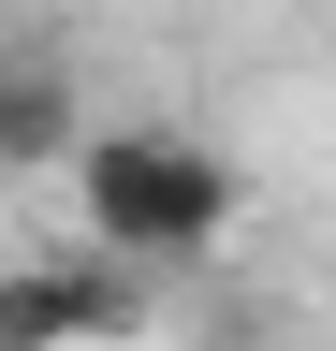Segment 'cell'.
Wrapping results in <instances>:
<instances>
[{"instance_id": "2", "label": "cell", "mask_w": 336, "mask_h": 351, "mask_svg": "<svg viewBox=\"0 0 336 351\" xmlns=\"http://www.w3.org/2000/svg\"><path fill=\"white\" fill-rule=\"evenodd\" d=\"M88 337H146V263L117 249L0 263V351H88Z\"/></svg>"}, {"instance_id": "1", "label": "cell", "mask_w": 336, "mask_h": 351, "mask_svg": "<svg viewBox=\"0 0 336 351\" xmlns=\"http://www.w3.org/2000/svg\"><path fill=\"white\" fill-rule=\"evenodd\" d=\"M73 205H88V234L117 263H205L234 234V205H248V176L205 147V132H88L73 147Z\"/></svg>"}, {"instance_id": "3", "label": "cell", "mask_w": 336, "mask_h": 351, "mask_svg": "<svg viewBox=\"0 0 336 351\" xmlns=\"http://www.w3.org/2000/svg\"><path fill=\"white\" fill-rule=\"evenodd\" d=\"M73 147H88V73H73V44L0 29V176H73Z\"/></svg>"}]
</instances>
